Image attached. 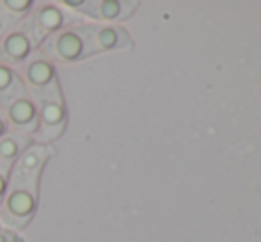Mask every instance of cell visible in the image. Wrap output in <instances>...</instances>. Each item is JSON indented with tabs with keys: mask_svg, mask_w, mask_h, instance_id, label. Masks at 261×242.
Returning <instances> with one entry per match:
<instances>
[{
	"mask_svg": "<svg viewBox=\"0 0 261 242\" xmlns=\"http://www.w3.org/2000/svg\"><path fill=\"white\" fill-rule=\"evenodd\" d=\"M41 180L43 177H9V187L0 205V226L18 233L31 226L41 203Z\"/></svg>",
	"mask_w": 261,
	"mask_h": 242,
	"instance_id": "obj_1",
	"label": "cell"
},
{
	"mask_svg": "<svg viewBox=\"0 0 261 242\" xmlns=\"http://www.w3.org/2000/svg\"><path fill=\"white\" fill-rule=\"evenodd\" d=\"M38 50L45 54L55 66L76 64L91 59L98 56L93 43V25L86 21L62 29L43 41Z\"/></svg>",
	"mask_w": 261,
	"mask_h": 242,
	"instance_id": "obj_2",
	"label": "cell"
},
{
	"mask_svg": "<svg viewBox=\"0 0 261 242\" xmlns=\"http://www.w3.org/2000/svg\"><path fill=\"white\" fill-rule=\"evenodd\" d=\"M21 23L27 29L36 49H39L43 45V41H46L50 36L57 34L59 31L71 27V25L86 23V21L76 16V14L66 11L55 0H39V2H34L32 13Z\"/></svg>",
	"mask_w": 261,
	"mask_h": 242,
	"instance_id": "obj_3",
	"label": "cell"
},
{
	"mask_svg": "<svg viewBox=\"0 0 261 242\" xmlns=\"http://www.w3.org/2000/svg\"><path fill=\"white\" fill-rule=\"evenodd\" d=\"M23 87L36 102H43L62 91L57 66L43 52L36 50L23 64L18 68Z\"/></svg>",
	"mask_w": 261,
	"mask_h": 242,
	"instance_id": "obj_4",
	"label": "cell"
},
{
	"mask_svg": "<svg viewBox=\"0 0 261 242\" xmlns=\"http://www.w3.org/2000/svg\"><path fill=\"white\" fill-rule=\"evenodd\" d=\"M68 123V104H66L62 91H59L54 96L38 102V128L32 135V141L39 142V144L54 146V142L64 135Z\"/></svg>",
	"mask_w": 261,
	"mask_h": 242,
	"instance_id": "obj_5",
	"label": "cell"
},
{
	"mask_svg": "<svg viewBox=\"0 0 261 242\" xmlns=\"http://www.w3.org/2000/svg\"><path fill=\"white\" fill-rule=\"evenodd\" d=\"M139 7L134 0H82L76 16L87 23L100 25H121L130 20Z\"/></svg>",
	"mask_w": 261,
	"mask_h": 242,
	"instance_id": "obj_6",
	"label": "cell"
},
{
	"mask_svg": "<svg viewBox=\"0 0 261 242\" xmlns=\"http://www.w3.org/2000/svg\"><path fill=\"white\" fill-rule=\"evenodd\" d=\"M2 109L7 125H9V130L31 135V137L34 135L36 128H38V102L27 91L7 102Z\"/></svg>",
	"mask_w": 261,
	"mask_h": 242,
	"instance_id": "obj_7",
	"label": "cell"
},
{
	"mask_svg": "<svg viewBox=\"0 0 261 242\" xmlns=\"http://www.w3.org/2000/svg\"><path fill=\"white\" fill-rule=\"evenodd\" d=\"M36 50L38 49L32 43L27 29L23 27V23H18L0 39V62L18 69Z\"/></svg>",
	"mask_w": 261,
	"mask_h": 242,
	"instance_id": "obj_8",
	"label": "cell"
},
{
	"mask_svg": "<svg viewBox=\"0 0 261 242\" xmlns=\"http://www.w3.org/2000/svg\"><path fill=\"white\" fill-rule=\"evenodd\" d=\"M54 146L32 142L27 150L20 155V159L11 167V177L13 178H36L43 177L48 166L50 159L54 157Z\"/></svg>",
	"mask_w": 261,
	"mask_h": 242,
	"instance_id": "obj_9",
	"label": "cell"
},
{
	"mask_svg": "<svg viewBox=\"0 0 261 242\" xmlns=\"http://www.w3.org/2000/svg\"><path fill=\"white\" fill-rule=\"evenodd\" d=\"M93 25V43L98 54L123 52L134 49V39L123 25Z\"/></svg>",
	"mask_w": 261,
	"mask_h": 242,
	"instance_id": "obj_10",
	"label": "cell"
},
{
	"mask_svg": "<svg viewBox=\"0 0 261 242\" xmlns=\"http://www.w3.org/2000/svg\"><path fill=\"white\" fill-rule=\"evenodd\" d=\"M31 135L18 134V132L9 130L6 135L0 137V164L7 167H13L14 162L20 159V155L32 144Z\"/></svg>",
	"mask_w": 261,
	"mask_h": 242,
	"instance_id": "obj_11",
	"label": "cell"
},
{
	"mask_svg": "<svg viewBox=\"0 0 261 242\" xmlns=\"http://www.w3.org/2000/svg\"><path fill=\"white\" fill-rule=\"evenodd\" d=\"M25 91L21 77L18 73V69L9 68V66L0 62V105H6L7 102H11L13 98H16L18 94H21Z\"/></svg>",
	"mask_w": 261,
	"mask_h": 242,
	"instance_id": "obj_12",
	"label": "cell"
},
{
	"mask_svg": "<svg viewBox=\"0 0 261 242\" xmlns=\"http://www.w3.org/2000/svg\"><path fill=\"white\" fill-rule=\"evenodd\" d=\"M34 2L36 0H0V11H4L16 23H21L32 13Z\"/></svg>",
	"mask_w": 261,
	"mask_h": 242,
	"instance_id": "obj_13",
	"label": "cell"
},
{
	"mask_svg": "<svg viewBox=\"0 0 261 242\" xmlns=\"http://www.w3.org/2000/svg\"><path fill=\"white\" fill-rule=\"evenodd\" d=\"M9 177H11V167L0 164V205H2L4 198H6L7 187H9Z\"/></svg>",
	"mask_w": 261,
	"mask_h": 242,
	"instance_id": "obj_14",
	"label": "cell"
},
{
	"mask_svg": "<svg viewBox=\"0 0 261 242\" xmlns=\"http://www.w3.org/2000/svg\"><path fill=\"white\" fill-rule=\"evenodd\" d=\"M16 25H18L16 21L11 20V18L7 16V14L4 13V11H0V39H2L4 36H6L9 31H13V29L16 27Z\"/></svg>",
	"mask_w": 261,
	"mask_h": 242,
	"instance_id": "obj_15",
	"label": "cell"
},
{
	"mask_svg": "<svg viewBox=\"0 0 261 242\" xmlns=\"http://www.w3.org/2000/svg\"><path fill=\"white\" fill-rule=\"evenodd\" d=\"M0 242H25V240L21 237V233L0 226Z\"/></svg>",
	"mask_w": 261,
	"mask_h": 242,
	"instance_id": "obj_16",
	"label": "cell"
},
{
	"mask_svg": "<svg viewBox=\"0 0 261 242\" xmlns=\"http://www.w3.org/2000/svg\"><path fill=\"white\" fill-rule=\"evenodd\" d=\"M9 132V125H7V119H6V114H4V109L0 105V137L6 135Z\"/></svg>",
	"mask_w": 261,
	"mask_h": 242,
	"instance_id": "obj_17",
	"label": "cell"
}]
</instances>
